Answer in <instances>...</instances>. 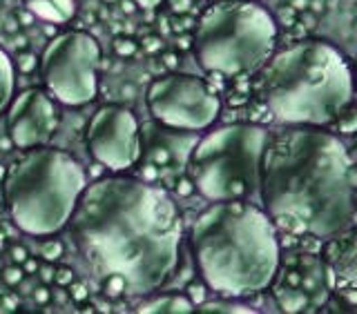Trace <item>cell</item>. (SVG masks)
<instances>
[{
    "label": "cell",
    "instance_id": "1",
    "mask_svg": "<svg viewBox=\"0 0 357 314\" xmlns=\"http://www.w3.org/2000/svg\"><path fill=\"white\" fill-rule=\"evenodd\" d=\"M67 228L96 276H123L132 297L163 288L181 259V212L167 189L139 176L87 183Z\"/></svg>",
    "mask_w": 357,
    "mask_h": 314
},
{
    "label": "cell",
    "instance_id": "2",
    "mask_svg": "<svg viewBox=\"0 0 357 314\" xmlns=\"http://www.w3.org/2000/svg\"><path fill=\"white\" fill-rule=\"evenodd\" d=\"M286 127L268 139L259 205L288 234L331 239L349 230L357 201L344 143L315 125Z\"/></svg>",
    "mask_w": 357,
    "mask_h": 314
},
{
    "label": "cell",
    "instance_id": "3",
    "mask_svg": "<svg viewBox=\"0 0 357 314\" xmlns=\"http://www.w3.org/2000/svg\"><path fill=\"white\" fill-rule=\"evenodd\" d=\"M201 281L217 297L245 299L275 283L282 267L279 230L255 201H215L190 228Z\"/></svg>",
    "mask_w": 357,
    "mask_h": 314
},
{
    "label": "cell",
    "instance_id": "4",
    "mask_svg": "<svg viewBox=\"0 0 357 314\" xmlns=\"http://www.w3.org/2000/svg\"><path fill=\"white\" fill-rule=\"evenodd\" d=\"M261 96L282 125L326 127L355 98V74L333 42L295 40L266 61Z\"/></svg>",
    "mask_w": 357,
    "mask_h": 314
},
{
    "label": "cell",
    "instance_id": "5",
    "mask_svg": "<svg viewBox=\"0 0 357 314\" xmlns=\"http://www.w3.org/2000/svg\"><path fill=\"white\" fill-rule=\"evenodd\" d=\"M87 187V174L70 152L36 145L7 167L3 196L16 228L31 237H52L70 223Z\"/></svg>",
    "mask_w": 357,
    "mask_h": 314
},
{
    "label": "cell",
    "instance_id": "6",
    "mask_svg": "<svg viewBox=\"0 0 357 314\" xmlns=\"http://www.w3.org/2000/svg\"><path fill=\"white\" fill-rule=\"evenodd\" d=\"M192 45L210 74H252L275 52L277 22L257 0H219L201 14Z\"/></svg>",
    "mask_w": 357,
    "mask_h": 314
},
{
    "label": "cell",
    "instance_id": "7",
    "mask_svg": "<svg viewBox=\"0 0 357 314\" xmlns=\"http://www.w3.org/2000/svg\"><path fill=\"white\" fill-rule=\"evenodd\" d=\"M271 132L255 123H232L201 132L185 163L197 192L215 201H255L259 203L261 161Z\"/></svg>",
    "mask_w": 357,
    "mask_h": 314
},
{
    "label": "cell",
    "instance_id": "8",
    "mask_svg": "<svg viewBox=\"0 0 357 314\" xmlns=\"http://www.w3.org/2000/svg\"><path fill=\"white\" fill-rule=\"evenodd\" d=\"M103 52L92 33L70 29L54 36L43 49L38 70L45 89L63 105L81 107L98 92V67Z\"/></svg>",
    "mask_w": 357,
    "mask_h": 314
},
{
    "label": "cell",
    "instance_id": "9",
    "mask_svg": "<svg viewBox=\"0 0 357 314\" xmlns=\"http://www.w3.org/2000/svg\"><path fill=\"white\" fill-rule=\"evenodd\" d=\"M148 109L163 125L204 132L221 114V98L204 78L192 74H165L154 78L145 92Z\"/></svg>",
    "mask_w": 357,
    "mask_h": 314
},
{
    "label": "cell",
    "instance_id": "10",
    "mask_svg": "<svg viewBox=\"0 0 357 314\" xmlns=\"http://www.w3.org/2000/svg\"><path fill=\"white\" fill-rule=\"evenodd\" d=\"M139 118L130 107L103 105L87 123L85 143L92 159L109 172H126L141 161Z\"/></svg>",
    "mask_w": 357,
    "mask_h": 314
},
{
    "label": "cell",
    "instance_id": "11",
    "mask_svg": "<svg viewBox=\"0 0 357 314\" xmlns=\"http://www.w3.org/2000/svg\"><path fill=\"white\" fill-rule=\"evenodd\" d=\"M5 114L7 136L18 150L50 143L59 127V111L54 105V96L40 87H29L22 89L20 94H14Z\"/></svg>",
    "mask_w": 357,
    "mask_h": 314
},
{
    "label": "cell",
    "instance_id": "12",
    "mask_svg": "<svg viewBox=\"0 0 357 314\" xmlns=\"http://www.w3.org/2000/svg\"><path fill=\"white\" fill-rule=\"evenodd\" d=\"M139 136H141L139 163L156 167V170H183L201 136V132L170 127L152 118L148 125L139 127Z\"/></svg>",
    "mask_w": 357,
    "mask_h": 314
},
{
    "label": "cell",
    "instance_id": "13",
    "mask_svg": "<svg viewBox=\"0 0 357 314\" xmlns=\"http://www.w3.org/2000/svg\"><path fill=\"white\" fill-rule=\"evenodd\" d=\"M326 267L335 274L337 285L357 288V230L340 232L326 243Z\"/></svg>",
    "mask_w": 357,
    "mask_h": 314
},
{
    "label": "cell",
    "instance_id": "14",
    "mask_svg": "<svg viewBox=\"0 0 357 314\" xmlns=\"http://www.w3.org/2000/svg\"><path fill=\"white\" fill-rule=\"evenodd\" d=\"M139 314H190L195 312V304L185 292H161L148 295L137 306Z\"/></svg>",
    "mask_w": 357,
    "mask_h": 314
},
{
    "label": "cell",
    "instance_id": "15",
    "mask_svg": "<svg viewBox=\"0 0 357 314\" xmlns=\"http://www.w3.org/2000/svg\"><path fill=\"white\" fill-rule=\"evenodd\" d=\"M25 5L33 16L52 25H65L76 14V0H25Z\"/></svg>",
    "mask_w": 357,
    "mask_h": 314
},
{
    "label": "cell",
    "instance_id": "16",
    "mask_svg": "<svg viewBox=\"0 0 357 314\" xmlns=\"http://www.w3.org/2000/svg\"><path fill=\"white\" fill-rule=\"evenodd\" d=\"M273 292H275V301H277L279 310H284V312H304L310 306L308 295L293 285L277 283Z\"/></svg>",
    "mask_w": 357,
    "mask_h": 314
},
{
    "label": "cell",
    "instance_id": "17",
    "mask_svg": "<svg viewBox=\"0 0 357 314\" xmlns=\"http://www.w3.org/2000/svg\"><path fill=\"white\" fill-rule=\"evenodd\" d=\"M16 89V67L14 61L9 58V54L0 47V114L7 109L9 100L14 98Z\"/></svg>",
    "mask_w": 357,
    "mask_h": 314
},
{
    "label": "cell",
    "instance_id": "18",
    "mask_svg": "<svg viewBox=\"0 0 357 314\" xmlns=\"http://www.w3.org/2000/svg\"><path fill=\"white\" fill-rule=\"evenodd\" d=\"M195 312H204V314H252L257 312L255 308L241 304V299H228V297H219V299H206L204 304H199Z\"/></svg>",
    "mask_w": 357,
    "mask_h": 314
},
{
    "label": "cell",
    "instance_id": "19",
    "mask_svg": "<svg viewBox=\"0 0 357 314\" xmlns=\"http://www.w3.org/2000/svg\"><path fill=\"white\" fill-rule=\"evenodd\" d=\"M331 125L337 127L340 134H355L357 132V100L353 98L349 105H344L340 109V114L335 116Z\"/></svg>",
    "mask_w": 357,
    "mask_h": 314
},
{
    "label": "cell",
    "instance_id": "20",
    "mask_svg": "<svg viewBox=\"0 0 357 314\" xmlns=\"http://www.w3.org/2000/svg\"><path fill=\"white\" fill-rule=\"evenodd\" d=\"M100 283H103V295L109 297V299H121L128 295V283L126 278L119 276V274H109V276H103L100 278Z\"/></svg>",
    "mask_w": 357,
    "mask_h": 314
},
{
    "label": "cell",
    "instance_id": "21",
    "mask_svg": "<svg viewBox=\"0 0 357 314\" xmlns=\"http://www.w3.org/2000/svg\"><path fill=\"white\" fill-rule=\"evenodd\" d=\"M40 252L45 256V261H59L63 256V243L59 239H47L43 243Z\"/></svg>",
    "mask_w": 357,
    "mask_h": 314
},
{
    "label": "cell",
    "instance_id": "22",
    "mask_svg": "<svg viewBox=\"0 0 357 314\" xmlns=\"http://www.w3.org/2000/svg\"><path fill=\"white\" fill-rule=\"evenodd\" d=\"M188 297H190V301H192V304H195V308L199 306V304H204V301L208 299V285L204 283V281H201V283H190L188 288Z\"/></svg>",
    "mask_w": 357,
    "mask_h": 314
},
{
    "label": "cell",
    "instance_id": "23",
    "mask_svg": "<svg viewBox=\"0 0 357 314\" xmlns=\"http://www.w3.org/2000/svg\"><path fill=\"white\" fill-rule=\"evenodd\" d=\"M54 281H56V285L67 288L74 281V270H72V267H67V265L56 267V270H54Z\"/></svg>",
    "mask_w": 357,
    "mask_h": 314
},
{
    "label": "cell",
    "instance_id": "24",
    "mask_svg": "<svg viewBox=\"0 0 357 314\" xmlns=\"http://www.w3.org/2000/svg\"><path fill=\"white\" fill-rule=\"evenodd\" d=\"M22 278H25V272H22L20 267H16V265L5 267V270H3V281L7 285H18V283H22Z\"/></svg>",
    "mask_w": 357,
    "mask_h": 314
},
{
    "label": "cell",
    "instance_id": "25",
    "mask_svg": "<svg viewBox=\"0 0 357 314\" xmlns=\"http://www.w3.org/2000/svg\"><path fill=\"white\" fill-rule=\"evenodd\" d=\"M67 288H70V297L76 301V304H85L87 297H89V290H87L83 283H74V281H72Z\"/></svg>",
    "mask_w": 357,
    "mask_h": 314
},
{
    "label": "cell",
    "instance_id": "26",
    "mask_svg": "<svg viewBox=\"0 0 357 314\" xmlns=\"http://www.w3.org/2000/svg\"><path fill=\"white\" fill-rule=\"evenodd\" d=\"M114 52L119 56H132L134 52H137V45H134L130 38H116L114 40Z\"/></svg>",
    "mask_w": 357,
    "mask_h": 314
},
{
    "label": "cell",
    "instance_id": "27",
    "mask_svg": "<svg viewBox=\"0 0 357 314\" xmlns=\"http://www.w3.org/2000/svg\"><path fill=\"white\" fill-rule=\"evenodd\" d=\"M38 65V61H36V56H31V54H25L22 52L20 56H18V67H20V72H31L33 67Z\"/></svg>",
    "mask_w": 357,
    "mask_h": 314
},
{
    "label": "cell",
    "instance_id": "28",
    "mask_svg": "<svg viewBox=\"0 0 357 314\" xmlns=\"http://www.w3.org/2000/svg\"><path fill=\"white\" fill-rule=\"evenodd\" d=\"M20 301L16 297H9V295H0V312H14L18 310Z\"/></svg>",
    "mask_w": 357,
    "mask_h": 314
},
{
    "label": "cell",
    "instance_id": "29",
    "mask_svg": "<svg viewBox=\"0 0 357 314\" xmlns=\"http://www.w3.org/2000/svg\"><path fill=\"white\" fill-rule=\"evenodd\" d=\"M33 299H36V304H50V299H52V292H50V288H45V285H40V288H36L33 290Z\"/></svg>",
    "mask_w": 357,
    "mask_h": 314
},
{
    "label": "cell",
    "instance_id": "30",
    "mask_svg": "<svg viewBox=\"0 0 357 314\" xmlns=\"http://www.w3.org/2000/svg\"><path fill=\"white\" fill-rule=\"evenodd\" d=\"M9 254H11V259H14L16 263H22V261H25L27 259V250L25 248H22V245H14V248H11L9 250Z\"/></svg>",
    "mask_w": 357,
    "mask_h": 314
},
{
    "label": "cell",
    "instance_id": "31",
    "mask_svg": "<svg viewBox=\"0 0 357 314\" xmlns=\"http://www.w3.org/2000/svg\"><path fill=\"white\" fill-rule=\"evenodd\" d=\"M38 267H40V263L36 259H31V256H27V259L22 261V272L25 274H36Z\"/></svg>",
    "mask_w": 357,
    "mask_h": 314
},
{
    "label": "cell",
    "instance_id": "32",
    "mask_svg": "<svg viewBox=\"0 0 357 314\" xmlns=\"http://www.w3.org/2000/svg\"><path fill=\"white\" fill-rule=\"evenodd\" d=\"M54 270H56V267H52V265H40L38 267V274H40V278H43L45 283L54 281Z\"/></svg>",
    "mask_w": 357,
    "mask_h": 314
},
{
    "label": "cell",
    "instance_id": "33",
    "mask_svg": "<svg viewBox=\"0 0 357 314\" xmlns=\"http://www.w3.org/2000/svg\"><path fill=\"white\" fill-rule=\"evenodd\" d=\"M176 189L181 194H188V192H192L195 185H192V181H190V178H181V181H178V185H176Z\"/></svg>",
    "mask_w": 357,
    "mask_h": 314
},
{
    "label": "cell",
    "instance_id": "34",
    "mask_svg": "<svg viewBox=\"0 0 357 314\" xmlns=\"http://www.w3.org/2000/svg\"><path fill=\"white\" fill-rule=\"evenodd\" d=\"M139 7H143V9H154V7H159L161 5V0H134Z\"/></svg>",
    "mask_w": 357,
    "mask_h": 314
},
{
    "label": "cell",
    "instance_id": "35",
    "mask_svg": "<svg viewBox=\"0 0 357 314\" xmlns=\"http://www.w3.org/2000/svg\"><path fill=\"white\" fill-rule=\"evenodd\" d=\"M31 20H33L31 11H18V22H20V25H31Z\"/></svg>",
    "mask_w": 357,
    "mask_h": 314
},
{
    "label": "cell",
    "instance_id": "36",
    "mask_svg": "<svg viewBox=\"0 0 357 314\" xmlns=\"http://www.w3.org/2000/svg\"><path fill=\"white\" fill-rule=\"evenodd\" d=\"M11 148H14V143H11V139H9V136L0 141V150H3V152H9Z\"/></svg>",
    "mask_w": 357,
    "mask_h": 314
},
{
    "label": "cell",
    "instance_id": "37",
    "mask_svg": "<svg viewBox=\"0 0 357 314\" xmlns=\"http://www.w3.org/2000/svg\"><path fill=\"white\" fill-rule=\"evenodd\" d=\"M5 176H7V165H3V163H0V183L5 181Z\"/></svg>",
    "mask_w": 357,
    "mask_h": 314
},
{
    "label": "cell",
    "instance_id": "38",
    "mask_svg": "<svg viewBox=\"0 0 357 314\" xmlns=\"http://www.w3.org/2000/svg\"><path fill=\"white\" fill-rule=\"evenodd\" d=\"M123 9H126V11H132V9H134L132 0H123Z\"/></svg>",
    "mask_w": 357,
    "mask_h": 314
},
{
    "label": "cell",
    "instance_id": "39",
    "mask_svg": "<svg viewBox=\"0 0 357 314\" xmlns=\"http://www.w3.org/2000/svg\"><path fill=\"white\" fill-rule=\"evenodd\" d=\"M81 310H83V312H96V306H92V304H85Z\"/></svg>",
    "mask_w": 357,
    "mask_h": 314
},
{
    "label": "cell",
    "instance_id": "40",
    "mask_svg": "<svg viewBox=\"0 0 357 314\" xmlns=\"http://www.w3.org/2000/svg\"><path fill=\"white\" fill-rule=\"evenodd\" d=\"M16 22H18V20H9V25H7V29H9V31H14V29L18 27V25H16Z\"/></svg>",
    "mask_w": 357,
    "mask_h": 314
},
{
    "label": "cell",
    "instance_id": "41",
    "mask_svg": "<svg viewBox=\"0 0 357 314\" xmlns=\"http://www.w3.org/2000/svg\"><path fill=\"white\" fill-rule=\"evenodd\" d=\"M0 248H3V237H0Z\"/></svg>",
    "mask_w": 357,
    "mask_h": 314
},
{
    "label": "cell",
    "instance_id": "42",
    "mask_svg": "<svg viewBox=\"0 0 357 314\" xmlns=\"http://www.w3.org/2000/svg\"><path fill=\"white\" fill-rule=\"evenodd\" d=\"M351 3H357V0H351Z\"/></svg>",
    "mask_w": 357,
    "mask_h": 314
},
{
    "label": "cell",
    "instance_id": "43",
    "mask_svg": "<svg viewBox=\"0 0 357 314\" xmlns=\"http://www.w3.org/2000/svg\"><path fill=\"white\" fill-rule=\"evenodd\" d=\"M0 267H3V263H0Z\"/></svg>",
    "mask_w": 357,
    "mask_h": 314
}]
</instances>
